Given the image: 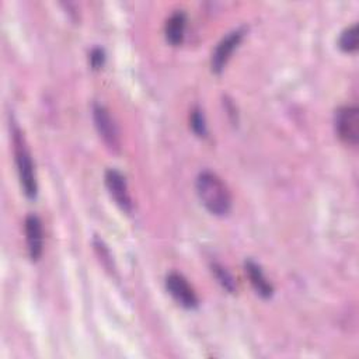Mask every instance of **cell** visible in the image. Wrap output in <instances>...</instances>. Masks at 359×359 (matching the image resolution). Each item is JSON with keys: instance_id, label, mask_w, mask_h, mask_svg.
<instances>
[{"instance_id": "cell-12", "label": "cell", "mask_w": 359, "mask_h": 359, "mask_svg": "<svg viewBox=\"0 0 359 359\" xmlns=\"http://www.w3.org/2000/svg\"><path fill=\"white\" fill-rule=\"evenodd\" d=\"M189 126L192 129V132L199 136V137H206L208 136V125H206V119L203 115V111L201 107L195 105L191 109L189 114Z\"/></svg>"}, {"instance_id": "cell-5", "label": "cell", "mask_w": 359, "mask_h": 359, "mask_svg": "<svg viewBox=\"0 0 359 359\" xmlns=\"http://www.w3.org/2000/svg\"><path fill=\"white\" fill-rule=\"evenodd\" d=\"M165 289L171 297L184 309H196L199 304L198 294L189 285L188 279L180 272H170L165 276Z\"/></svg>"}, {"instance_id": "cell-3", "label": "cell", "mask_w": 359, "mask_h": 359, "mask_svg": "<svg viewBox=\"0 0 359 359\" xmlns=\"http://www.w3.org/2000/svg\"><path fill=\"white\" fill-rule=\"evenodd\" d=\"M334 129L337 136L349 146L359 140V109L356 105L339 107L334 114Z\"/></svg>"}, {"instance_id": "cell-2", "label": "cell", "mask_w": 359, "mask_h": 359, "mask_svg": "<svg viewBox=\"0 0 359 359\" xmlns=\"http://www.w3.org/2000/svg\"><path fill=\"white\" fill-rule=\"evenodd\" d=\"M11 137H13V149H14V158L17 165V172L20 178V185L24 192V195L29 199H35L38 194V182L34 168V161L31 157V153L27 147L25 139L20 130V128L14 123L11 129Z\"/></svg>"}, {"instance_id": "cell-4", "label": "cell", "mask_w": 359, "mask_h": 359, "mask_svg": "<svg viewBox=\"0 0 359 359\" xmlns=\"http://www.w3.org/2000/svg\"><path fill=\"white\" fill-rule=\"evenodd\" d=\"M93 121L104 144L111 151L118 153L121 150V136H119V129L114 118L111 116L109 111L104 105L95 102L93 105Z\"/></svg>"}, {"instance_id": "cell-8", "label": "cell", "mask_w": 359, "mask_h": 359, "mask_svg": "<svg viewBox=\"0 0 359 359\" xmlns=\"http://www.w3.org/2000/svg\"><path fill=\"white\" fill-rule=\"evenodd\" d=\"M25 229V238H27V250L28 255L32 262L38 261L42 255L43 250V230H42V222L41 219L31 213L25 217L24 222Z\"/></svg>"}, {"instance_id": "cell-13", "label": "cell", "mask_w": 359, "mask_h": 359, "mask_svg": "<svg viewBox=\"0 0 359 359\" xmlns=\"http://www.w3.org/2000/svg\"><path fill=\"white\" fill-rule=\"evenodd\" d=\"M210 268H212V273L215 275L217 282L223 286V289H226L229 293H234L236 280H234L233 275L219 262H212Z\"/></svg>"}, {"instance_id": "cell-9", "label": "cell", "mask_w": 359, "mask_h": 359, "mask_svg": "<svg viewBox=\"0 0 359 359\" xmlns=\"http://www.w3.org/2000/svg\"><path fill=\"white\" fill-rule=\"evenodd\" d=\"M244 271L245 275L250 279V283L252 285L254 290L257 292L258 296L262 299H269L273 294V286L265 276L262 268L259 264H257L254 259L248 258L244 261Z\"/></svg>"}, {"instance_id": "cell-1", "label": "cell", "mask_w": 359, "mask_h": 359, "mask_svg": "<svg viewBox=\"0 0 359 359\" xmlns=\"http://www.w3.org/2000/svg\"><path fill=\"white\" fill-rule=\"evenodd\" d=\"M199 201L215 216H226L231 209V194L224 181L210 170H202L195 181Z\"/></svg>"}, {"instance_id": "cell-7", "label": "cell", "mask_w": 359, "mask_h": 359, "mask_svg": "<svg viewBox=\"0 0 359 359\" xmlns=\"http://www.w3.org/2000/svg\"><path fill=\"white\" fill-rule=\"evenodd\" d=\"M105 180V187L109 192V195L112 196V199L115 201V203L126 213L132 212V198L129 194V188H128V182L125 175L118 171L116 168H108L105 171L104 175Z\"/></svg>"}, {"instance_id": "cell-14", "label": "cell", "mask_w": 359, "mask_h": 359, "mask_svg": "<svg viewBox=\"0 0 359 359\" xmlns=\"http://www.w3.org/2000/svg\"><path fill=\"white\" fill-rule=\"evenodd\" d=\"M93 245L97 251V254L100 255V258L102 259V264L111 269V265H112V257H111V252L108 250V247L104 244V241L98 237H94L93 240Z\"/></svg>"}, {"instance_id": "cell-11", "label": "cell", "mask_w": 359, "mask_h": 359, "mask_svg": "<svg viewBox=\"0 0 359 359\" xmlns=\"http://www.w3.org/2000/svg\"><path fill=\"white\" fill-rule=\"evenodd\" d=\"M338 46L346 53L356 52L358 49V24L356 22L351 24L341 32L338 38Z\"/></svg>"}, {"instance_id": "cell-6", "label": "cell", "mask_w": 359, "mask_h": 359, "mask_svg": "<svg viewBox=\"0 0 359 359\" xmlns=\"http://www.w3.org/2000/svg\"><path fill=\"white\" fill-rule=\"evenodd\" d=\"M244 34H245V29L241 27L230 31L227 35H224L219 41L210 57V69L215 74H220L224 70L229 59L231 57L234 49L240 45Z\"/></svg>"}, {"instance_id": "cell-10", "label": "cell", "mask_w": 359, "mask_h": 359, "mask_svg": "<svg viewBox=\"0 0 359 359\" xmlns=\"http://www.w3.org/2000/svg\"><path fill=\"white\" fill-rule=\"evenodd\" d=\"M185 27H187V14L182 10L174 11L165 21L164 34L167 42L177 46L181 45L185 36Z\"/></svg>"}, {"instance_id": "cell-15", "label": "cell", "mask_w": 359, "mask_h": 359, "mask_svg": "<svg viewBox=\"0 0 359 359\" xmlns=\"http://www.w3.org/2000/svg\"><path fill=\"white\" fill-rule=\"evenodd\" d=\"M88 59H90V65H91V67H93L94 70H98V69H101V67L104 66L107 56H105V52H104V49H102V48L95 46V48H93V49H91V52H90V57H88Z\"/></svg>"}]
</instances>
